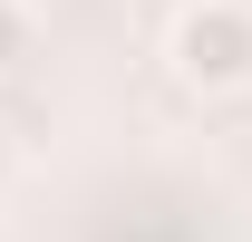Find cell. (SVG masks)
Segmentation results:
<instances>
[{"instance_id":"6da1fadb","label":"cell","mask_w":252,"mask_h":242,"mask_svg":"<svg viewBox=\"0 0 252 242\" xmlns=\"http://www.w3.org/2000/svg\"><path fill=\"white\" fill-rule=\"evenodd\" d=\"M165 68L194 97H233L252 88V0H185L165 30Z\"/></svg>"},{"instance_id":"7a4b0ae2","label":"cell","mask_w":252,"mask_h":242,"mask_svg":"<svg viewBox=\"0 0 252 242\" xmlns=\"http://www.w3.org/2000/svg\"><path fill=\"white\" fill-rule=\"evenodd\" d=\"M30 59V0H0V68Z\"/></svg>"},{"instance_id":"3957f363","label":"cell","mask_w":252,"mask_h":242,"mask_svg":"<svg viewBox=\"0 0 252 242\" xmlns=\"http://www.w3.org/2000/svg\"><path fill=\"white\" fill-rule=\"evenodd\" d=\"M10 165H20V155H10V126H0V184H10Z\"/></svg>"}]
</instances>
